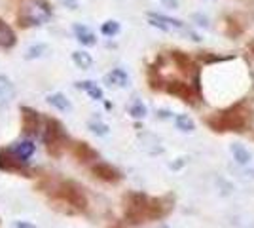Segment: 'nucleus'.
<instances>
[{"instance_id": "393cba45", "label": "nucleus", "mask_w": 254, "mask_h": 228, "mask_svg": "<svg viewBox=\"0 0 254 228\" xmlns=\"http://www.w3.org/2000/svg\"><path fill=\"white\" fill-rule=\"evenodd\" d=\"M101 33L106 34V36H114V34L120 33V23H118V21H106V23H103V27H101Z\"/></svg>"}, {"instance_id": "f8f14e48", "label": "nucleus", "mask_w": 254, "mask_h": 228, "mask_svg": "<svg viewBox=\"0 0 254 228\" xmlns=\"http://www.w3.org/2000/svg\"><path fill=\"white\" fill-rule=\"evenodd\" d=\"M74 34H76V38L84 44V46H95V44H97L95 34L91 33V31H89L85 25L76 23V25H74Z\"/></svg>"}, {"instance_id": "7ed1b4c3", "label": "nucleus", "mask_w": 254, "mask_h": 228, "mask_svg": "<svg viewBox=\"0 0 254 228\" xmlns=\"http://www.w3.org/2000/svg\"><path fill=\"white\" fill-rule=\"evenodd\" d=\"M148 202L150 198L142 192H131L126 198V217L129 223L137 225L140 221L148 219Z\"/></svg>"}, {"instance_id": "39448f33", "label": "nucleus", "mask_w": 254, "mask_h": 228, "mask_svg": "<svg viewBox=\"0 0 254 228\" xmlns=\"http://www.w3.org/2000/svg\"><path fill=\"white\" fill-rule=\"evenodd\" d=\"M64 139H66V133H64L63 124H59L57 120L53 118H46V126H44V131H42V141L48 147H57Z\"/></svg>"}, {"instance_id": "4be33fe9", "label": "nucleus", "mask_w": 254, "mask_h": 228, "mask_svg": "<svg viewBox=\"0 0 254 228\" xmlns=\"http://www.w3.org/2000/svg\"><path fill=\"white\" fill-rule=\"evenodd\" d=\"M72 61L76 63V67H80L84 71L91 69V65H93V57L87 54V52H74L72 54Z\"/></svg>"}, {"instance_id": "a211bd4d", "label": "nucleus", "mask_w": 254, "mask_h": 228, "mask_svg": "<svg viewBox=\"0 0 254 228\" xmlns=\"http://www.w3.org/2000/svg\"><path fill=\"white\" fill-rule=\"evenodd\" d=\"M232 154H233V160L237 163H241V165H247V163L251 162V152L245 149L243 145H239V143H233L232 145Z\"/></svg>"}, {"instance_id": "f257e3e1", "label": "nucleus", "mask_w": 254, "mask_h": 228, "mask_svg": "<svg viewBox=\"0 0 254 228\" xmlns=\"http://www.w3.org/2000/svg\"><path fill=\"white\" fill-rule=\"evenodd\" d=\"M207 124L214 131H243L249 120H247V112L237 105L222 112H214L212 116H209Z\"/></svg>"}, {"instance_id": "6ab92c4d", "label": "nucleus", "mask_w": 254, "mask_h": 228, "mask_svg": "<svg viewBox=\"0 0 254 228\" xmlns=\"http://www.w3.org/2000/svg\"><path fill=\"white\" fill-rule=\"evenodd\" d=\"M76 86L80 87V89H84L85 93L89 95L91 99H95V101H101L103 99V89L97 86L95 82H89V80H85V82H78Z\"/></svg>"}, {"instance_id": "ddd939ff", "label": "nucleus", "mask_w": 254, "mask_h": 228, "mask_svg": "<svg viewBox=\"0 0 254 228\" xmlns=\"http://www.w3.org/2000/svg\"><path fill=\"white\" fill-rule=\"evenodd\" d=\"M74 154L78 160L82 162H91V160H97V152L87 145V143H76L74 145Z\"/></svg>"}, {"instance_id": "f03ea898", "label": "nucleus", "mask_w": 254, "mask_h": 228, "mask_svg": "<svg viewBox=\"0 0 254 228\" xmlns=\"http://www.w3.org/2000/svg\"><path fill=\"white\" fill-rule=\"evenodd\" d=\"M50 17H52L50 4L40 0H32L29 4H25L19 11V21L23 27H40L46 21H50Z\"/></svg>"}, {"instance_id": "c756f323", "label": "nucleus", "mask_w": 254, "mask_h": 228, "mask_svg": "<svg viewBox=\"0 0 254 228\" xmlns=\"http://www.w3.org/2000/svg\"><path fill=\"white\" fill-rule=\"evenodd\" d=\"M63 2L70 6V10H76V6H78V2H76V0H63Z\"/></svg>"}, {"instance_id": "7c9ffc66", "label": "nucleus", "mask_w": 254, "mask_h": 228, "mask_svg": "<svg viewBox=\"0 0 254 228\" xmlns=\"http://www.w3.org/2000/svg\"><path fill=\"white\" fill-rule=\"evenodd\" d=\"M249 50H251V52H253V55H254V40L251 44H249Z\"/></svg>"}, {"instance_id": "1a4fd4ad", "label": "nucleus", "mask_w": 254, "mask_h": 228, "mask_svg": "<svg viewBox=\"0 0 254 228\" xmlns=\"http://www.w3.org/2000/svg\"><path fill=\"white\" fill-rule=\"evenodd\" d=\"M23 131L27 135H36L40 131V114L34 109H29V107H23Z\"/></svg>"}, {"instance_id": "412c9836", "label": "nucleus", "mask_w": 254, "mask_h": 228, "mask_svg": "<svg viewBox=\"0 0 254 228\" xmlns=\"http://www.w3.org/2000/svg\"><path fill=\"white\" fill-rule=\"evenodd\" d=\"M175 124H177V128L180 131H184V133H190V131L195 130V122L188 116V114H177L175 116Z\"/></svg>"}, {"instance_id": "c85d7f7f", "label": "nucleus", "mask_w": 254, "mask_h": 228, "mask_svg": "<svg viewBox=\"0 0 254 228\" xmlns=\"http://www.w3.org/2000/svg\"><path fill=\"white\" fill-rule=\"evenodd\" d=\"M161 2H163L165 6L173 8V10H175V8H179V0H161Z\"/></svg>"}, {"instance_id": "9d476101", "label": "nucleus", "mask_w": 254, "mask_h": 228, "mask_svg": "<svg viewBox=\"0 0 254 228\" xmlns=\"http://www.w3.org/2000/svg\"><path fill=\"white\" fill-rule=\"evenodd\" d=\"M93 173L99 177V179H103L106 183H118L120 179H122V173L118 171L114 165H110V163H105V162H99L93 165Z\"/></svg>"}, {"instance_id": "4468645a", "label": "nucleus", "mask_w": 254, "mask_h": 228, "mask_svg": "<svg viewBox=\"0 0 254 228\" xmlns=\"http://www.w3.org/2000/svg\"><path fill=\"white\" fill-rule=\"evenodd\" d=\"M11 151L15 152V156H17L19 160L27 162V160L31 158L32 154H34L36 147H34V143H32V141H21V143H17V145H15Z\"/></svg>"}, {"instance_id": "5701e85b", "label": "nucleus", "mask_w": 254, "mask_h": 228, "mask_svg": "<svg viewBox=\"0 0 254 228\" xmlns=\"http://www.w3.org/2000/svg\"><path fill=\"white\" fill-rule=\"evenodd\" d=\"M129 114L133 118H144L146 116V107L140 103V101H135L131 107H129Z\"/></svg>"}, {"instance_id": "0eeeda50", "label": "nucleus", "mask_w": 254, "mask_h": 228, "mask_svg": "<svg viewBox=\"0 0 254 228\" xmlns=\"http://www.w3.org/2000/svg\"><path fill=\"white\" fill-rule=\"evenodd\" d=\"M61 196H63L70 206L78 207V209H85V206H87V198L82 192V188L78 185H74V183H64L61 186Z\"/></svg>"}, {"instance_id": "2eb2a0df", "label": "nucleus", "mask_w": 254, "mask_h": 228, "mask_svg": "<svg viewBox=\"0 0 254 228\" xmlns=\"http://www.w3.org/2000/svg\"><path fill=\"white\" fill-rule=\"evenodd\" d=\"M106 82L110 86H118V87H126L129 84V76H127L126 71L122 69H114L110 75H106Z\"/></svg>"}, {"instance_id": "2f4dec72", "label": "nucleus", "mask_w": 254, "mask_h": 228, "mask_svg": "<svg viewBox=\"0 0 254 228\" xmlns=\"http://www.w3.org/2000/svg\"><path fill=\"white\" fill-rule=\"evenodd\" d=\"M116 228H120V227H116Z\"/></svg>"}, {"instance_id": "20e7f679", "label": "nucleus", "mask_w": 254, "mask_h": 228, "mask_svg": "<svg viewBox=\"0 0 254 228\" xmlns=\"http://www.w3.org/2000/svg\"><path fill=\"white\" fill-rule=\"evenodd\" d=\"M148 21L152 27H158L159 31H165V33H184L190 34L193 40H201L195 33H191V29L182 23L180 19H173L167 15H161V13H148Z\"/></svg>"}, {"instance_id": "aec40b11", "label": "nucleus", "mask_w": 254, "mask_h": 228, "mask_svg": "<svg viewBox=\"0 0 254 228\" xmlns=\"http://www.w3.org/2000/svg\"><path fill=\"white\" fill-rule=\"evenodd\" d=\"M171 57L175 59V63L179 65V69L182 71V73H190L191 69H195V67H193V63H191L190 57H188L186 54H182V52H173V54H171Z\"/></svg>"}, {"instance_id": "423d86ee", "label": "nucleus", "mask_w": 254, "mask_h": 228, "mask_svg": "<svg viewBox=\"0 0 254 228\" xmlns=\"http://www.w3.org/2000/svg\"><path fill=\"white\" fill-rule=\"evenodd\" d=\"M165 91L171 93V95H175V97H179L184 103H190V105L195 103V95H197L190 84L180 82V80H171V82H167L165 84Z\"/></svg>"}, {"instance_id": "f3484780", "label": "nucleus", "mask_w": 254, "mask_h": 228, "mask_svg": "<svg viewBox=\"0 0 254 228\" xmlns=\"http://www.w3.org/2000/svg\"><path fill=\"white\" fill-rule=\"evenodd\" d=\"M48 103L55 107L57 110H61V112H68V110L72 109V105H70V101L64 97L63 93H52L50 97H48Z\"/></svg>"}, {"instance_id": "dca6fc26", "label": "nucleus", "mask_w": 254, "mask_h": 228, "mask_svg": "<svg viewBox=\"0 0 254 228\" xmlns=\"http://www.w3.org/2000/svg\"><path fill=\"white\" fill-rule=\"evenodd\" d=\"M15 97V87L6 76H0V101L10 103L11 99Z\"/></svg>"}, {"instance_id": "bb28decb", "label": "nucleus", "mask_w": 254, "mask_h": 228, "mask_svg": "<svg viewBox=\"0 0 254 228\" xmlns=\"http://www.w3.org/2000/svg\"><path fill=\"white\" fill-rule=\"evenodd\" d=\"M203 63H216V61H228L232 57H222V55H212V54H201L199 55Z\"/></svg>"}, {"instance_id": "a878e982", "label": "nucleus", "mask_w": 254, "mask_h": 228, "mask_svg": "<svg viewBox=\"0 0 254 228\" xmlns=\"http://www.w3.org/2000/svg\"><path fill=\"white\" fill-rule=\"evenodd\" d=\"M87 126H89V130L93 131V133H97V135H106V133H108V126L101 124V122H89Z\"/></svg>"}, {"instance_id": "cd10ccee", "label": "nucleus", "mask_w": 254, "mask_h": 228, "mask_svg": "<svg viewBox=\"0 0 254 228\" xmlns=\"http://www.w3.org/2000/svg\"><path fill=\"white\" fill-rule=\"evenodd\" d=\"M13 228H36L32 223H27V221H17V223H13Z\"/></svg>"}, {"instance_id": "6e6552de", "label": "nucleus", "mask_w": 254, "mask_h": 228, "mask_svg": "<svg viewBox=\"0 0 254 228\" xmlns=\"http://www.w3.org/2000/svg\"><path fill=\"white\" fill-rule=\"evenodd\" d=\"M25 167H27V162L19 160L11 149H2L0 151V169H4V171H25Z\"/></svg>"}, {"instance_id": "b1692460", "label": "nucleus", "mask_w": 254, "mask_h": 228, "mask_svg": "<svg viewBox=\"0 0 254 228\" xmlns=\"http://www.w3.org/2000/svg\"><path fill=\"white\" fill-rule=\"evenodd\" d=\"M48 52V46H44V44H36V46H31L29 50H27V59H36V57H40Z\"/></svg>"}, {"instance_id": "9b49d317", "label": "nucleus", "mask_w": 254, "mask_h": 228, "mask_svg": "<svg viewBox=\"0 0 254 228\" xmlns=\"http://www.w3.org/2000/svg\"><path fill=\"white\" fill-rule=\"evenodd\" d=\"M15 42H17V38H15L13 29L0 19V48H13Z\"/></svg>"}]
</instances>
